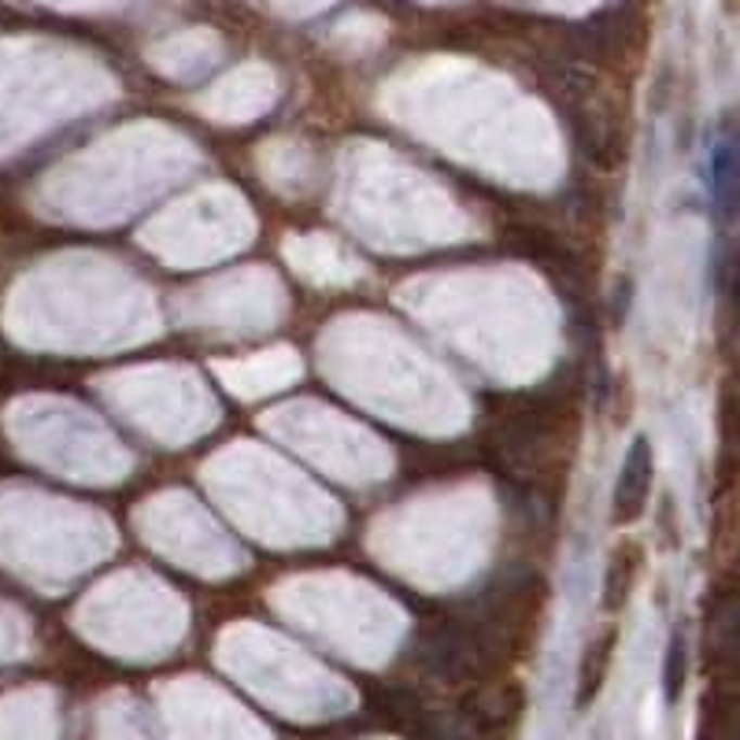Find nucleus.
Listing matches in <instances>:
<instances>
[{
	"mask_svg": "<svg viewBox=\"0 0 740 740\" xmlns=\"http://www.w3.org/2000/svg\"><path fill=\"white\" fill-rule=\"evenodd\" d=\"M648 496H652V445L648 437H637L622 459L618 485H615V519L634 522L645 511Z\"/></svg>",
	"mask_w": 740,
	"mask_h": 740,
	"instance_id": "nucleus-1",
	"label": "nucleus"
},
{
	"mask_svg": "<svg viewBox=\"0 0 740 740\" xmlns=\"http://www.w3.org/2000/svg\"><path fill=\"white\" fill-rule=\"evenodd\" d=\"M707 182H711V196H715V204H722L729 212V207H733V196H737V149H733V138L718 141L715 149H711Z\"/></svg>",
	"mask_w": 740,
	"mask_h": 740,
	"instance_id": "nucleus-2",
	"label": "nucleus"
},
{
	"mask_svg": "<svg viewBox=\"0 0 740 740\" xmlns=\"http://www.w3.org/2000/svg\"><path fill=\"white\" fill-rule=\"evenodd\" d=\"M685 681H689V648H685V637L681 634H674L671 637V648H666V663H663V692H666V703H678L681 700Z\"/></svg>",
	"mask_w": 740,
	"mask_h": 740,
	"instance_id": "nucleus-3",
	"label": "nucleus"
}]
</instances>
